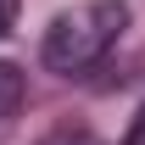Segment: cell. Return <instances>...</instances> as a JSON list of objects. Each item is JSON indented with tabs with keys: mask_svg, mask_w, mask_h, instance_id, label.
I'll use <instances>...</instances> for the list:
<instances>
[{
	"mask_svg": "<svg viewBox=\"0 0 145 145\" xmlns=\"http://www.w3.org/2000/svg\"><path fill=\"white\" fill-rule=\"evenodd\" d=\"M128 28V6L123 0H84V6H72V11H61V17L45 28V45H39V56H45V67L50 72H89L101 56L117 45V34Z\"/></svg>",
	"mask_w": 145,
	"mask_h": 145,
	"instance_id": "obj_1",
	"label": "cell"
},
{
	"mask_svg": "<svg viewBox=\"0 0 145 145\" xmlns=\"http://www.w3.org/2000/svg\"><path fill=\"white\" fill-rule=\"evenodd\" d=\"M17 106H22V67L17 61H0V123L17 117Z\"/></svg>",
	"mask_w": 145,
	"mask_h": 145,
	"instance_id": "obj_2",
	"label": "cell"
},
{
	"mask_svg": "<svg viewBox=\"0 0 145 145\" xmlns=\"http://www.w3.org/2000/svg\"><path fill=\"white\" fill-rule=\"evenodd\" d=\"M17 6H22V0H0V34H11V22H17Z\"/></svg>",
	"mask_w": 145,
	"mask_h": 145,
	"instance_id": "obj_4",
	"label": "cell"
},
{
	"mask_svg": "<svg viewBox=\"0 0 145 145\" xmlns=\"http://www.w3.org/2000/svg\"><path fill=\"white\" fill-rule=\"evenodd\" d=\"M123 145H145V106L134 112V123H128V134H123Z\"/></svg>",
	"mask_w": 145,
	"mask_h": 145,
	"instance_id": "obj_3",
	"label": "cell"
}]
</instances>
